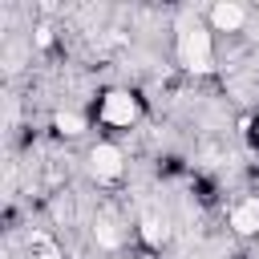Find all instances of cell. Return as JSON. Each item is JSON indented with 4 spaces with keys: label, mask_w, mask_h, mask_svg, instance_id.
I'll return each mask as SVG.
<instances>
[{
    "label": "cell",
    "mask_w": 259,
    "mask_h": 259,
    "mask_svg": "<svg viewBox=\"0 0 259 259\" xmlns=\"http://www.w3.org/2000/svg\"><path fill=\"white\" fill-rule=\"evenodd\" d=\"M174 61L190 77H210L219 69V36L198 8H178L174 16Z\"/></svg>",
    "instance_id": "1"
},
{
    "label": "cell",
    "mask_w": 259,
    "mask_h": 259,
    "mask_svg": "<svg viewBox=\"0 0 259 259\" xmlns=\"http://www.w3.org/2000/svg\"><path fill=\"white\" fill-rule=\"evenodd\" d=\"M251 8H255V16H259V0H255V4H251Z\"/></svg>",
    "instance_id": "11"
},
{
    "label": "cell",
    "mask_w": 259,
    "mask_h": 259,
    "mask_svg": "<svg viewBox=\"0 0 259 259\" xmlns=\"http://www.w3.org/2000/svg\"><path fill=\"white\" fill-rule=\"evenodd\" d=\"M28 259H61V251H57V247H49V251H36V255H28Z\"/></svg>",
    "instance_id": "10"
},
{
    "label": "cell",
    "mask_w": 259,
    "mask_h": 259,
    "mask_svg": "<svg viewBox=\"0 0 259 259\" xmlns=\"http://www.w3.org/2000/svg\"><path fill=\"white\" fill-rule=\"evenodd\" d=\"M125 170H130V158H125V146L117 138H97L89 142L85 150V174L97 182V186H121L125 182Z\"/></svg>",
    "instance_id": "3"
},
{
    "label": "cell",
    "mask_w": 259,
    "mask_h": 259,
    "mask_svg": "<svg viewBox=\"0 0 259 259\" xmlns=\"http://www.w3.org/2000/svg\"><path fill=\"white\" fill-rule=\"evenodd\" d=\"M134 231H138V239H142V247H146V251H162V247L170 243V235H174V231H170V214H162L158 206L142 210Z\"/></svg>",
    "instance_id": "7"
},
{
    "label": "cell",
    "mask_w": 259,
    "mask_h": 259,
    "mask_svg": "<svg viewBox=\"0 0 259 259\" xmlns=\"http://www.w3.org/2000/svg\"><path fill=\"white\" fill-rule=\"evenodd\" d=\"M28 45H32L36 53H49V49L57 45V24H49V20H36V24H32V32H28Z\"/></svg>",
    "instance_id": "9"
},
{
    "label": "cell",
    "mask_w": 259,
    "mask_h": 259,
    "mask_svg": "<svg viewBox=\"0 0 259 259\" xmlns=\"http://www.w3.org/2000/svg\"><path fill=\"white\" fill-rule=\"evenodd\" d=\"M89 113L85 109H77V105H57L53 109V134L57 138H65V142H77V138H85L89 134Z\"/></svg>",
    "instance_id": "8"
},
{
    "label": "cell",
    "mask_w": 259,
    "mask_h": 259,
    "mask_svg": "<svg viewBox=\"0 0 259 259\" xmlns=\"http://www.w3.org/2000/svg\"><path fill=\"white\" fill-rule=\"evenodd\" d=\"M142 117H146V101L125 85H109L97 97V125L109 134H130Z\"/></svg>",
    "instance_id": "2"
},
{
    "label": "cell",
    "mask_w": 259,
    "mask_h": 259,
    "mask_svg": "<svg viewBox=\"0 0 259 259\" xmlns=\"http://www.w3.org/2000/svg\"><path fill=\"white\" fill-rule=\"evenodd\" d=\"M89 239H93L97 251L117 255V251L130 243V219H125L113 202H105V206H97V214L89 219Z\"/></svg>",
    "instance_id": "5"
},
{
    "label": "cell",
    "mask_w": 259,
    "mask_h": 259,
    "mask_svg": "<svg viewBox=\"0 0 259 259\" xmlns=\"http://www.w3.org/2000/svg\"><path fill=\"white\" fill-rule=\"evenodd\" d=\"M227 227L235 239H259V194H239L227 206Z\"/></svg>",
    "instance_id": "6"
},
{
    "label": "cell",
    "mask_w": 259,
    "mask_h": 259,
    "mask_svg": "<svg viewBox=\"0 0 259 259\" xmlns=\"http://www.w3.org/2000/svg\"><path fill=\"white\" fill-rule=\"evenodd\" d=\"M202 16H206V24L219 40H235V36H247V28L255 20V8L239 4V0H214V4L202 8Z\"/></svg>",
    "instance_id": "4"
}]
</instances>
